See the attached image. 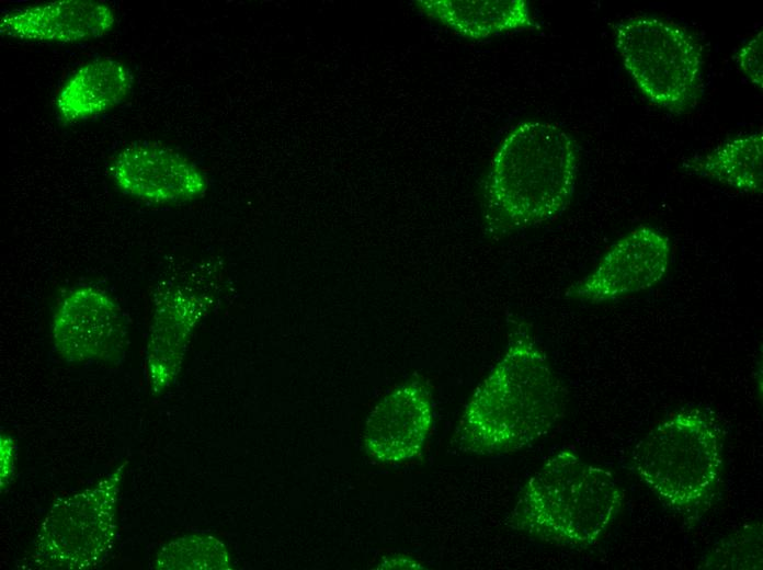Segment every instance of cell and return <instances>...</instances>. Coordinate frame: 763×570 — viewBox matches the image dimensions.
<instances>
[{
	"mask_svg": "<svg viewBox=\"0 0 763 570\" xmlns=\"http://www.w3.org/2000/svg\"><path fill=\"white\" fill-rule=\"evenodd\" d=\"M565 410V387L529 327L515 321L503 356L466 404L452 444L481 457L513 453L547 435Z\"/></svg>",
	"mask_w": 763,
	"mask_h": 570,
	"instance_id": "cell-1",
	"label": "cell"
},
{
	"mask_svg": "<svg viewBox=\"0 0 763 570\" xmlns=\"http://www.w3.org/2000/svg\"><path fill=\"white\" fill-rule=\"evenodd\" d=\"M578 173L573 138L548 122L514 126L494 151L483 186L489 232L553 220L569 204Z\"/></svg>",
	"mask_w": 763,
	"mask_h": 570,
	"instance_id": "cell-2",
	"label": "cell"
},
{
	"mask_svg": "<svg viewBox=\"0 0 763 570\" xmlns=\"http://www.w3.org/2000/svg\"><path fill=\"white\" fill-rule=\"evenodd\" d=\"M622 502L610 471L561 451L529 477L505 524L555 546L585 549L606 531Z\"/></svg>",
	"mask_w": 763,
	"mask_h": 570,
	"instance_id": "cell-3",
	"label": "cell"
},
{
	"mask_svg": "<svg viewBox=\"0 0 763 570\" xmlns=\"http://www.w3.org/2000/svg\"><path fill=\"white\" fill-rule=\"evenodd\" d=\"M635 472L684 522H698L713 506L724 466L721 431L701 409L673 413L635 446Z\"/></svg>",
	"mask_w": 763,
	"mask_h": 570,
	"instance_id": "cell-4",
	"label": "cell"
},
{
	"mask_svg": "<svg viewBox=\"0 0 763 570\" xmlns=\"http://www.w3.org/2000/svg\"><path fill=\"white\" fill-rule=\"evenodd\" d=\"M614 35L625 69L652 104L673 114L697 104L703 52L687 30L654 16H634L617 22Z\"/></svg>",
	"mask_w": 763,
	"mask_h": 570,
	"instance_id": "cell-5",
	"label": "cell"
},
{
	"mask_svg": "<svg viewBox=\"0 0 763 570\" xmlns=\"http://www.w3.org/2000/svg\"><path fill=\"white\" fill-rule=\"evenodd\" d=\"M126 461L92 488L56 500L43 518L23 568L90 570L109 558Z\"/></svg>",
	"mask_w": 763,
	"mask_h": 570,
	"instance_id": "cell-6",
	"label": "cell"
},
{
	"mask_svg": "<svg viewBox=\"0 0 763 570\" xmlns=\"http://www.w3.org/2000/svg\"><path fill=\"white\" fill-rule=\"evenodd\" d=\"M50 335L55 352L71 364L118 363L128 344L123 309L107 292L89 284L62 295Z\"/></svg>",
	"mask_w": 763,
	"mask_h": 570,
	"instance_id": "cell-7",
	"label": "cell"
},
{
	"mask_svg": "<svg viewBox=\"0 0 763 570\" xmlns=\"http://www.w3.org/2000/svg\"><path fill=\"white\" fill-rule=\"evenodd\" d=\"M670 261L668 237L640 226L616 241L588 275L566 289L565 296L590 304L625 298L657 285Z\"/></svg>",
	"mask_w": 763,
	"mask_h": 570,
	"instance_id": "cell-8",
	"label": "cell"
},
{
	"mask_svg": "<svg viewBox=\"0 0 763 570\" xmlns=\"http://www.w3.org/2000/svg\"><path fill=\"white\" fill-rule=\"evenodd\" d=\"M110 174L125 195L155 204H175L201 196L202 171L173 149L148 142L126 146L113 158Z\"/></svg>",
	"mask_w": 763,
	"mask_h": 570,
	"instance_id": "cell-9",
	"label": "cell"
},
{
	"mask_svg": "<svg viewBox=\"0 0 763 570\" xmlns=\"http://www.w3.org/2000/svg\"><path fill=\"white\" fill-rule=\"evenodd\" d=\"M433 423L432 395L421 379L402 383L390 390L369 413L364 446L374 459L399 464L423 449Z\"/></svg>",
	"mask_w": 763,
	"mask_h": 570,
	"instance_id": "cell-10",
	"label": "cell"
},
{
	"mask_svg": "<svg viewBox=\"0 0 763 570\" xmlns=\"http://www.w3.org/2000/svg\"><path fill=\"white\" fill-rule=\"evenodd\" d=\"M113 9L92 0H56L5 12L3 36L25 42L72 44L106 35L115 25Z\"/></svg>",
	"mask_w": 763,
	"mask_h": 570,
	"instance_id": "cell-11",
	"label": "cell"
},
{
	"mask_svg": "<svg viewBox=\"0 0 763 570\" xmlns=\"http://www.w3.org/2000/svg\"><path fill=\"white\" fill-rule=\"evenodd\" d=\"M204 310V303L178 287H162L155 294L146 347V371L153 394L162 392L174 380L190 334Z\"/></svg>",
	"mask_w": 763,
	"mask_h": 570,
	"instance_id": "cell-12",
	"label": "cell"
},
{
	"mask_svg": "<svg viewBox=\"0 0 763 570\" xmlns=\"http://www.w3.org/2000/svg\"><path fill=\"white\" fill-rule=\"evenodd\" d=\"M134 77L122 61L96 58L80 66L60 88L55 107L65 123L95 117L123 103L130 94Z\"/></svg>",
	"mask_w": 763,
	"mask_h": 570,
	"instance_id": "cell-13",
	"label": "cell"
},
{
	"mask_svg": "<svg viewBox=\"0 0 763 570\" xmlns=\"http://www.w3.org/2000/svg\"><path fill=\"white\" fill-rule=\"evenodd\" d=\"M414 7L429 20L472 41L538 27L525 0H418Z\"/></svg>",
	"mask_w": 763,
	"mask_h": 570,
	"instance_id": "cell-14",
	"label": "cell"
},
{
	"mask_svg": "<svg viewBox=\"0 0 763 570\" xmlns=\"http://www.w3.org/2000/svg\"><path fill=\"white\" fill-rule=\"evenodd\" d=\"M762 162L763 136L753 133L736 137L704 156L684 161L682 169L740 192L758 195L763 189Z\"/></svg>",
	"mask_w": 763,
	"mask_h": 570,
	"instance_id": "cell-15",
	"label": "cell"
},
{
	"mask_svg": "<svg viewBox=\"0 0 763 570\" xmlns=\"http://www.w3.org/2000/svg\"><path fill=\"white\" fill-rule=\"evenodd\" d=\"M229 557L216 538L190 535L163 546L153 562L155 569H226Z\"/></svg>",
	"mask_w": 763,
	"mask_h": 570,
	"instance_id": "cell-16",
	"label": "cell"
},
{
	"mask_svg": "<svg viewBox=\"0 0 763 570\" xmlns=\"http://www.w3.org/2000/svg\"><path fill=\"white\" fill-rule=\"evenodd\" d=\"M711 569L762 568V526L754 523L722 539L703 563Z\"/></svg>",
	"mask_w": 763,
	"mask_h": 570,
	"instance_id": "cell-17",
	"label": "cell"
},
{
	"mask_svg": "<svg viewBox=\"0 0 763 570\" xmlns=\"http://www.w3.org/2000/svg\"><path fill=\"white\" fill-rule=\"evenodd\" d=\"M763 33L758 32L736 53L734 60L749 79V81L762 90L763 88Z\"/></svg>",
	"mask_w": 763,
	"mask_h": 570,
	"instance_id": "cell-18",
	"label": "cell"
},
{
	"mask_svg": "<svg viewBox=\"0 0 763 570\" xmlns=\"http://www.w3.org/2000/svg\"><path fill=\"white\" fill-rule=\"evenodd\" d=\"M15 444L11 436L1 435V488L8 487L14 476Z\"/></svg>",
	"mask_w": 763,
	"mask_h": 570,
	"instance_id": "cell-19",
	"label": "cell"
}]
</instances>
